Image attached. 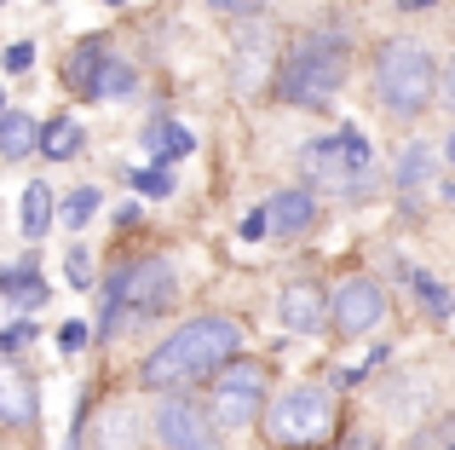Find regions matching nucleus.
<instances>
[{
    "instance_id": "nucleus-1",
    "label": "nucleus",
    "mask_w": 455,
    "mask_h": 450,
    "mask_svg": "<svg viewBox=\"0 0 455 450\" xmlns=\"http://www.w3.org/2000/svg\"><path fill=\"white\" fill-rule=\"evenodd\" d=\"M231 358H243V324L225 312L185 317L173 335H162V347L139 364V387L145 393H179L190 382H213Z\"/></svg>"
},
{
    "instance_id": "nucleus-2",
    "label": "nucleus",
    "mask_w": 455,
    "mask_h": 450,
    "mask_svg": "<svg viewBox=\"0 0 455 450\" xmlns=\"http://www.w3.org/2000/svg\"><path fill=\"white\" fill-rule=\"evenodd\" d=\"M375 92H380V104H387L398 122H410V116H421V110H438V58L427 52L421 41H410V35L380 41V52H375Z\"/></svg>"
},
{
    "instance_id": "nucleus-3",
    "label": "nucleus",
    "mask_w": 455,
    "mask_h": 450,
    "mask_svg": "<svg viewBox=\"0 0 455 450\" xmlns=\"http://www.w3.org/2000/svg\"><path fill=\"white\" fill-rule=\"evenodd\" d=\"M346 58L352 52H346L340 35H306V41H294L283 69H277V99L294 104V110H323L346 81Z\"/></svg>"
},
{
    "instance_id": "nucleus-4",
    "label": "nucleus",
    "mask_w": 455,
    "mask_h": 450,
    "mask_svg": "<svg viewBox=\"0 0 455 450\" xmlns=\"http://www.w3.org/2000/svg\"><path fill=\"white\" fill-rule=\"evenodd\" d=\"M334 428H340V398L323 382H300L289 393H277L266 405V422H259V433L283 450H311V445L334 439Z\"/></svg>"
},
{
    "instance_id": "nucleus-5",
    "label": "nucleus",
    "mask_w": 455,
    "mask_h": 450,
    "mask_svg": "<svg viewBox=\"0 0 455 450\" xmlns=\"http://www.w3.org/2000/svg\"><path fill=\"white\" fill-rule=\"evenodd\" d=\"M173 294H179V271H173V260L145 254V260H127V266H116L110 277H104L99 301H104V306H127V312L156 317L162 306H173Z\"/></svg>"
},
{
    "instance_id": "nucleus-6",
    "label": "nucleus",
    "mask_w": 455,
    "mask_h": 450,
    "mask_svg": "<svg viewBox=\"0 0 455 450\" xmlns=\"http://www.w3.org/2000/svg\"><path fill=\"white\" fill-rule=\"evenodd\" d=\"M387 289H380V277H369V271H357V277L334 283V312H329V329L334 341H369L380 324H387Z\"/></svg>"
},
{
    "instance_id": "nucleus-7",
    "label": "nucleus",
    "mask_w": 455,
    "mask_h": 450,
    "mask_svg": "<svg viewBox=\"0 0 455 450\" xmlns=\"http://www.w3.org/2000/svg\"><path fill=\"white\" fill-rule=\"evenodd\" d=\"M150 428L162 450H220V428H213L208 405H196L190 393H162Z\"/></svg>"
},
{
    "instance_id": "nucleus-8",
    "label": "nucleus",
    "mask_w": 455,
    "mask_h": 450,
    "mask_svg": "<svg viewBox=\"0 0 455 450\" xmlns=\"http://www.w3.org/2000/svg\"><path fill=\"white\" fill-rule=\"evenodd\" d=\"M329 312H334V289L317 283V277H294L289 289L277 294V324L289 329V335H323Z\"/></svg>"
},
{
    "instance_id": "nucleus-9",
    "label": "nucleus",
    "mask_w": 455,
    "mask_h": 450,
    "mask_svg": "<svg viewBox=\"0 0 455 450\" xmlns=\"http://www.w3.org/2000/svg\"><path fill=\"white\" fill-rule=\"evenodd\" d=\"M300 168H306V180H311V185H329V191H346V197H352L357 185H363L352 168H346L340 133H329V139H311V145L300 150Z\"/></svg>"
},
{
    "instance_id": "nucleus-10",
    "label": "nucleus",
    "mask_w": 455,
    "mask_h": 450,
    "mask_svg": "<svg viewBox=\"0 0 455 450\" xmlns=\"http://www.w3.org/2000/svg\"><path fill=\"white\" fill-rule=\"evenodd\" d=\"M266 225H271V237H277V243H289V237H306L311 225H317V197H311L306 185L266 197Z\"/></svg>"
},
{
    "instance_id": "nucleus-11",
    "label": "nucleus",
    "mask_w": 455,
    "mask_h": 450,
    "mask_svg": "<svg viewBox=\"0 0 455 450\" xmlns=\"http://www.w3.org/2000/svg\"><path fill=\"white\" fill-rule=\"evenodd\" d=\"M266 393H248V387H213L208 398V416L220 433H236V428H254V422H266Z\"/></svg>"
},
{
    "instance_id": "nucleus-12",
    "label": "nucleus",
    "mask_w": 455,
    "mask_h": 450,
    "mask_svg": "<svg viewBox=\"0 0 455 450\" xmlns=\"http://www.w3.org/2000/svg\"><path fill=\"white\" fill-rule=\"evenodd\" d=\"M35 416H41L35 382L18 364H0V422H6V428H35Z\"/></svg>"
},
{
    "instance_id": "nucleus-13",
    "label": "nucleus",
    "mask_w": 455,
    "mask_h": 450,
    "mask_svg": "<svg viewBox=\"0 0 455 450\" xmlns=\"http://www.w3.org/2000/svg\"><path fill=\"white\" fill-rule=\"evenodd\" d=\"M139 145L150 150V168H173V162H185L190 150H196V133H190L185 122L150 116V122H145V139H139Z\"/></svg>"
},
{
    "instance_id": "nucleus-14",
    "label": "nucleus",
    "mask_w": 455,
    "mask_h": 450,
    "mask_svg": "<svg viewBox=\"0 0 455 450\" xmlns=\"http://www.w3.org/2000/svg\"><path fill=\"white\" fill-rule=\"evenodd\" d=\"M92 450H145V422L133 405H110L92 428Z\"/></svg>"
},
{
    "instance_id": "nucleus-15",
    "label": "nucleus",
    "mask_w": 455,
    "mask_h": 450,
    "mask_svg": "<svg viewBox=\"0 0 455 450\" xmlns=\"http://www.w3.org/2000/svg\"><path fill=\"white\" fill-rule=\"evenodd\" d=\"M438 180V150L433 145H403L398 150V162H392V185H398V197H415V191H427V185Z\"/></svg>"
},
{
    "instance_id": "nucleus-16",
    "label": "nucleus",
    "mask_w": 455,
    "mask_h": 450,
    "mask_svg": "<svg viewBox=\"0 0 455 450\" xmlns=\"http://www.w3.org/2000/svg\"><path fill=\"white\" fill-rule=\"evenodd\" d=\"M0 157L6 162L41 157V122H35L29 110H6V122H0Z\"/></svg>"
},
{
    "instance_id": "nucleus-17",
    "label": "nucleus",
    "mask_w": 455,
    "mask_h": 450,
    "mask_svg": "<svg viewBox=\"0 0 455 450\" xmlns=\"http://www.w3.org/2000/svg\"><path fill=\"white\" fill-rule=\"evenodd\" d=\"M81 150H87V127H81L76 116H52V122H41V157L46 162H76Z\"/></svg>"
},
{
    "instance_id": "nucleus-18",
    "label": "nucleus",
    "mask_w": 455,
    "mask_h": 450,
    "mask_svg": "<svg viewBox=\"0 0 455 450\" xmlns=\"http://www.w3.org/2000/svg\"><path fill=\"white\" fill-rule=\"evenodd\" d=\"M110 58H116V52H110V41H81L76 52H69V64H64V81L81 92V99H87L92 81H99L104 69H110Z\"/></svg>"
},
{
    "instance_id": "nucleus-19",
    "label": "nucleus",
    "mask_w": 455,
    "mask_h": 450,
    "mask_svg": "<svg viewBox=\"0 0 455 450\" xmlns=\"http://www.w3.org/2000/svg\"><path fill=\"white\" fill-rule=\"evenodd\" d=\"M52 185L46 180H35V185H23V208H18V220H23V237L29 243H46V231H52V220H58V203H52Z\"/></svg>"
},
{
    "instance_id": "nucleus-20",
    "label": "nucleus",
    "mask_w": 455,
    "mask_h": 450,
    "mask_svg": "<svg viewBox=\"0 0 455 450\" xmlns=\"http://www.w3.org/2000/svg\"><path fill=\"white\" fill-rule=\"evenodd\" d=\"M127 92H139V69L127 64V58H110V69H104V76L92 81L87 104H104V99H127Z\"/></svg>"
},
{
    "instance_id": "nucleus-21",
    "label": "nucleus",
    "mask_w": 455,
    "mask_h": 450,
    "mask_svg": "<svg viewBox=\"0 0 455 450\" xmlns=\"http://www.w3.org/2000/svg\"><path fill=\"white\" fill-rule=\"evenodd\" d=\"M6 301L18 306V312H35V306L46 301V277L29 266V260H23V266H12V277H6Z\"/></svg>"
},
{
    "instance_id": "nucleus-22",
    "label": "nucleus",
    "mask_w": 455,
    "mask_h": 450,
    "mask_svg": "<svg viewBox=\"0 0 455 450\" xmlns=\"http://www.w3.org/2000/svg\"><path fill=\"white\" fill-rule=\"evenodd\" d=\"M266 382H271L266 358H231L220 375H213V387H248V393H266Z\"/></svg>"
},
{
    "instance_id": "nucleus-23",
    "label": "nucleus",
    "mask_w": 455,
    "mask_h": 450,
    "mask_svg": "<svg viewBox=\"0 0 455 450\" xmlns=\"http://www.w3.org/2000/svg\"><path fill=\"white\" fill-rule=\"evenodd\" d=\"M410 289H415V301L427 306V317H433V324H450L455 294L444 289V283H438V277H427V271H410Z\"/></svg>"
},
{
    "instance_id": "nucleus-24",
    "label": "nucleus",
    "mask_w": 455,
    "mask_h": 450,
    "mask_svg": "<svg viewBox=\"0 0 455 450\" xmlns=\"http://www.w3.org/2000/svg\"><path fill=\"white\" fill-rule=\"evenodd\" d=\"M99 208H104V191H99V185H81V191H69V203L58 208V220H64L69 231H87Z\"/></svg>"
},
{
    "instance_id": "nucleus-25",
    "label": "nucleus",
    "mask_w": 455,
    "mask_h": 450,
    "mask_svg": "<svg viewBox=\"0 0 455 450\" xmlns=\"http://www.w3.org/2000/svg\"><path fill=\"white\" fill-rule=\"evenodd\" d=\"M340 150H346V168H352L357 180H369V173H375V145H369L357 127H340Z\"/></svg>"
},
{
    "instance_id": "nucleus-26",
    "label": "nucleus",
    "mask_w": 455,
    "mask_h": 450,
    "mask_svg": "<svg viewBox=\"0 0 455 450\" xmlns=\"http://www.w3.org/2000/svg\"><path fill=\"white\" fill-rule=\"evenodd\" d=\"M133 191L139 197H173V173L167 168H133Z\"/></svg>"
},
{
    "instance_id": "nucleus-27",
    "label": "nucleus",
    "mask_w": 455,
    "mask_h": 450,
    "mask_svg": "<svg viewBox=\"0 0 455 450\" xmlns=\"http://www.w3.org/2000/svg\"><path fill=\"white\" fill-rule=\"evenodd\" d=\"M64 271H69V283H76L81 294H92V266H87V248H81V243H69V254H64Z\"/></svg>"
},
{
    "instance_id": "nucleus-28",
    "label": "nucleus",
    "mask_w": 455,
    "mask_h": 450,
    "mask_svg": "<svg viewBox=\"0 0 455 450\" xmlns=\"http://www.w3.org/2000/svg\"><path fill=\"white\" fill-rule=\"evenodd\" d=\"M29 64H35V41H12L6 52H0V69H6V76H29Z\"/></svg>"
},
{
    "instance_id": "nucleus-29",
    "label": "nucleus",
    "mask_w": 455,
    "mask_h": 450,
    "mask_svg": "<svg viewBox=\"0 0 455 450\" xmlns=\"http://www.w3.org/2000/svg\"><path fill=\"white\" fill-rule=\"evenodd\" d=\"M29 341H35V324H29V317H18V324H0V352H6V358H12V352H23Z\"/></svg>"
},
{
    "instance_id": "nucleus-30",
    "label": "nucleus",
    "mask_w": 455,
    "mask_h": 450,
    "mask_svg": "<svg viewBox=\"0 0 455 450\" xmlns=\"http://www.w3.org/2000/svg\"><path fill=\"white\" fill-rule=\"evenodd\" d=\"M87 341H99V329H87L81 317H69V324L58 329V347L64 352H87Z\"/></svg>"
},
{
    "instance_id": "nucleus-31",
    "label": "nucleus",
    "mask_w": 455,
    "mask_h": 450,
    "mask_svg": "<svg viewBox=\"0 0 455 450\" xmlns=\"http://www.w3.org/2000/svg\"><path fill=\"white\" fill-rule=\"evenodd\" d=\"M208 12H220V18H259L266 0H208Z\"/></svg>"
},
{
    "instance_id": "nucleus-32",
    "label": "nucleus",
    "mask_w": 455,
    "mask_h": 450,
    "mask_svg": "<svg viewBox=\"0 0 455 450\" xmlns=\"http://www.w3.org/2000/svg\"><path fill=\"white\" fill-rule=\"evenodd\" d=\"M438 110H450L455 116V52L438 64Z\"/></svg>"
},
{
    "instance_id": "nucleus-33",
    "label": "nucleus",
    "mask_w": 455,
    "mask_h": 450,
    "mask_svg": "<svg viewBox=\"0 0 455 450\" xmlns=\"http://www.w3.org/2000/svg\"><path fill=\"white\" fill-rule=\"evenodd\" d=\"M243 243H259V237H271V225H266V208H254V214H243Z\"/></svg>"
},
{
    "instance_id": "nucleus-34",
    "label": "nucleus",
    "mask_w": 455,
    "mask_h": 450,
    "mask_svg": "<svg viewBox=\"0 0 455 450\" xmlns=\"http://www.w3.org/2000/svg\"><path fill=\"white\" fill-rule=\"evenodd\" d=\"M438 0H398V12H433Z\"/></svg>"
},
{
    "instance_id": "nucleus-35",
    "label": "nucleus",
    "mask_w": 455,
    "mask_h": 450,
    "mask_svg": "<svg viewBox=\"0 0 455 450\" xmlns=\"http://www.w3.org/2000/svg\"><path fill=\"white\" fill-rule=\"evenodd\" d=\"M334 450H375V445H369V439H340Z\"/></svg>"
},
{
    "instance_id": "nucleus-36",
    "label": "nucleus",
    "mask_w": 455,
    "mask_h": 450,
    "mask_svg": "<svg viewBox=\"0 0 455 450\" xmlns=\"http://www.w3.org/2000/svg\"><path fill=\"white\" fill-rule=\"evenodd\" d=\"M444 157H450V168H455V127H450V139H444Z\"/></svg>"
},
{
    "instance_id": "nucleus-37",
    "label": "nucleus",
    "mask_w": 455,
    "mask_h": 450,
    "mask_svg": "<svg viewBox=\"0 0 455 450\" xmlns=\"http://www.w3.org/2000/svg\"><path fill=\"white\" fill-rule=\"evenodd\" d=\"M444 203H455V180H444Z\"/></svg>"
},
{
    "instance_id": "nucleus-38",
    "label": "nucleus",
    "mask_w": 455,
    "mask_h": 450,
    "mask_svg": "<svg viewBox=\"0 0 455 450\" xmlns=\"http://www.w3.org/2000/svg\"><path fill=\"white\" fill-rule=\"evenodd\" d=\"M0 122H6V99H0Z\"/></svg>"
},
{
    "instance_id": "nucleus-39",
    "label": "nucleus",
    "mask_w": 455,
    "mask_h": 450,
    "mask_svg": "<svg viewBox=\"0 0 455 450\" xmlns=\"http://www.w3.org/2000/svg\"><path fill=\"white\" fill-rule=\"evenodd\" d=\"M104 6H122V0H104Z\"/></svg>"
},
{
    "instance_id": "nucleus-40",
    "label": "nucleus",
    "mask_w": 455,
    "mask_h": 450,
    "mask_svg": "<svg viewBox=\"0 0 455 450\" xmlns=\"http://www.w3.org/2000/svg\"><path fill=\"white\" fill-rule=\"evenodd\" d=\"M450 450H455V445H450Z\"/></svg>"
}]
</instances>
